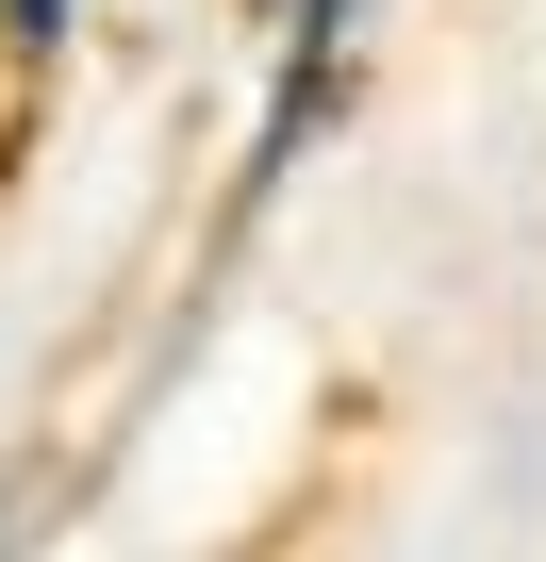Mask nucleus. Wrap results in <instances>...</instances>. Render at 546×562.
Segmentation results:
<instances>
[{
    "label": "nucleus",
    "instance_id": "nucleus-1",
    "mask_svg": "<svg viewBox=\"0 0 546 562\" xmlns=\"http://www.w3.org/2000/svg\"><path fill=\"white\" fill-rule=\"evenodd\" d=\"M0 34H18V50H51V34H67V0H0Z\"/></svg>",
    "mask_w": 546,
    "mask_h": 562
},
{
    "label": "nucleus",
    "instance_id": "nucleus-2",
    "mask_svg": "<svg viewBox=\"0 0 546 562\" xmlns=\"http://www.w3.org/2000/svg\"><path fill=\"white\" fill-rule=\"evenodd\" d=\"M248 18H299V0H248Z\"/></svg>",
    "mask_w": 546,
    "mask_h": 562
}]
</instances>
